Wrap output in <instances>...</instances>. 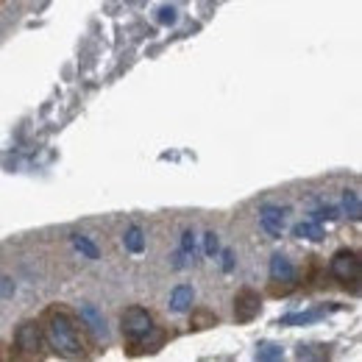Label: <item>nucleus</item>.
I'll use <instances>...</instances> for the list:
<instances>
[{"mask_svg":"<svg viewBox=\"0 0 362 362\" xmlns=\"http://www.w3.org/2000/svg\"><path fill=\"white\" fill-rule=\"evenodd\" d=\"M40 326L45 332L47 349L50 354L62 357V360H90L95 357V337L87 329V323L81 320L78 313H73L64 304H50Z\"/></svg>","mask_w":362,"mask_h":362,"instance_id":"obj_1","label":"nucleus"},{"mask_svg":"<svg viewBox=\"0 0 362 362\" xmlns=\"http://www.w3.org/2000/svg\"><path fill=\"white\" fill-rule=\"evenodd\" d=\"M50 354L45 340V332L40 320H23L14 329V343H11V357L14 360H45Z\"/></svg>","mask_w":362,"mask_h":362,"instance_id":"obj_2","label":"nucleus"},{"mask_svg":"<svg viewBox=\"0 0 362 362\" xmlns=\"http://www.w3.org/2000/svg\"><path fill=\"white\" fill-rule=\"evenodd\" d=\"M329 273L334 276V281H340L343 290H349L351 296H357V293H360V281H362L360 251H354V248H337V251L332 254Z\"/></svg>","mask_w":362,"mask_h":362,"instance_id":"obj_3","label":"nucleus"},{"mask_svg":"<svg viewBox=\"0 0 362 362\" xmlns=\"http://www.w3.org/2000/svg\"><path fill=\"white\" fill-rule=\"evenodd\" d=\"M156 326V320L151 315V310H145V307H129V310H123V315H120V332H123V337H126V343H134L139 340L142 334H148L151 329Z\"/></svg>","mask_w":362,"mask_h":362,"instance_id":"obj_4","label":"nucleus"},{"mask_svg":"<svg viewBox=\"0 0 362 362\" xmlns=\"http://www.w3.org/2000/svg\"><path fill=\"white\" fill-rule=\"evenodd\" d=\"M262 313V296L254 287H243L234 296V320L237 323H251Z\"/></svg>","mask_w":362,"mask_h":362,"instance_id":"obj_5","label":"nucleus"},{"mask_svg":"<svg viewBox=\"0 0 362 362\" xmlns=\"http://www.w3.org/2000/svg\"><path fill=\"white\" fill-rule=\"evenodd\" d=\"M170 340V332L162 326H153L148 334H142L134 343H126V354L129 357H142V354H153L159 349H165V343Z\"/></svg>","mask_w":362,"mask_h":362,"instance_id":"obj_6","label":"nucleus"},{"mask_svg":"<svg viewBox=\"0 0 362 362\" xmlns=\"http://www.w3.org/2000/svg\"><path fill=\"white\" fill-rule=\"evenodd\" d=\"M284 221H287V215H284L281 206H273V204L259 206V223H262V228L271 234L273 240H279L284 234Z\"/></svg>","mask_w":362,"mask_h":362,"instance_id":"obj_7","label":"nucleus"},{"mask_svg":"<svg viewBox=\"0 0 362 362\" xmlns=\"http://www.w3.org/2000/svg\"><path fill=\"white\" fill-rule=\"evenodd\" d=\"M271 281H296V284H298V268H296L284 254H273L271 257Z\"/></svg>","mask_w":362,"mask_h":362,"instance_id":"obj_8","label":"nucleus"},{"mask_svg":"<svg viewBox=\"0 0 362 362\" xmlns=\"http://www.w3.org/2000/svg\"><path fill=\"white\" fill-rule=\"evenodd\" d=\"M192 301H195L192 284H179V287H173V293H170V313H176V315L189 313V310H192Z\"/></svg>","mask_w":362,"mask_h":362,"instance_id":"obj_9","label":"nucleus"},{"mask_svg":"<svg viewBox=\"0 0 362 362\" xmlns=\"http://www.w3.org/2000/svg\"><path fill=\"white\" fill-rule=\"evenodd\" d=\"M298 279H301L298 287H307V290L317 287L323 281V265H320V259L317 257H307V265H304V271H301Z\"/></svg>","mask_w":362,"mask_h":362,"instance_id":"obj_10","label":"nucleus"},{"mask_svg":"<svg viewBox=\"0 0 362 362\" xmlns=\"http://www.w3.org/2000/svg\"><path fill=\"white\" fill-rule=\"evenodd\" d=\"M221 323V317L215 315L209 307H195L192 313H189V329L192 332H204V329H212V326H218Z\"/></svg>","mask_w":362,"mask_h":362,"instance_id":"obj_11","label":"nucleus"},{"mask_svg":"<svg viewBox=\"0 0 362 362\" xmlns=\"http://www.w3.org/2000/svg\"><path fill=\"white\" fill-rule=\"evenodd\" d=\"M78 315H81V320L87 323V329H90L92 334H103V337H106V320H103V315H100L92 304H84Z\"/></svg>","mask_w":362,"mask_h":362,"instance_id":"obj_12","label":"nucleus"},{"mask_svg":"<svg viewBox=\"0 0 362 362\" xmlns=\"http://www.w3.org/2000/svg\"><path fill=\"white\" fill-rule=\"evenodd\" d=\"M343 209L351 221H360L362 218V209H360V192L357 189H346L343 192Z\"/></svg>","mask_w":362,"mask_h":362,"instance_id":"obj_13","label":"nucleus"},{"mask_svg":"<svg viewBox=\"0 0 362 362\" xmlns=\"http://www.w3.org/2000/svg\"><path fill=\"white\" fill-rule=\"evenodd\" d=\"M293 234L296 237H301V240H323V228L317 221H304V223H298V226L293 228Z\"/></svg>","mask_w":362,"mask_h":362,"instance_id":"obj_14","label":"nucleus"},{"mask_svg":"<svg viewBox=\"0 0 362 362\" xmlns=\"http://www.w3.org/2000/svg\"><path fill=\"white\" fill-rule=\"evenodd\" d=\"M123 245H126L132 254H142V251H145V237H142V231L136 226H132L123 234Z\"/></svg>","mask_w":362,"mask_h":362,"instance_id":"obj_15","label":"nucleus"},{"mask_svg":"<svg viewBox=\"0 0 362 362\" xmlns=\"http://www.w3.org/2000/svg\"><path fill=\"white\" fill-rule=\"evenodd\" d=\"M73 245L87 257V259H98L100 257V251H98V245L92 243L90 237H84V234H73Z\"/></svg>","mask_w":362,"mask_h":362,"instance_id":"obj_16","label":"nucleus"},{"mask_svg":"<svg viewBox=\"0 0 362 362\" xmlns=\"http://www.w3.org/2000/svg\"><path fill=\"white\" fill-rule=\"evenodd\" d=\"M296 290H298L296 281H271V287H268V293H271L273 298H287V296H293Z\"/></svg>","mask_w":362,"mask_h":362,"instance_id":"obj_17","label":"nucleus"},{"mask_svg":"<svg viewBox=\"0 0 362 362\" xmlns=\"http://www.w3.org/2000/svg\"><path fill=\"white\" fill-rule=\"evenodd\" d=\"M181 254L189 259V262H195V254H198V248H195V234L192 231H184L181 234Z\"/></svg>","mask_w":362,"mask_h":362,"instance_id":"obj_18","label":"nucleus"},{"mask_svg":"<svg viewBox=\"0 0 362 362\" xmlns=\"http://www.w3.org/2000/svg\"><path fill=\"white\" fill-rule=\"evenodd\" d=\"M218 251H221L218 234H215V231H206V234H204V254H206L209 259H215V257H218Z\"/></svg>","mask_w":362,"mask_h":362,"instance_id":"obj_19","label":"nucleus"},{"mask_svg":"<svg viewBox=\"0 0 362 362\" xmlns=\"http://www.w3.org/2000/svg\"><path fill=\"white\" fill-rule=\"evenodd\" d=\"M313 320H320V313H298V315H287L281 323L293 326V323H313Z\"/></svg>","mask_w":362,"mask_h":362,"instance_id":"obj_20","label":"nucleus"},{"mask_svg":"<svg viewBox=\"0 0 362 362\" xmlns=\"http://www.w3.org/2000/svg\"><path fill=\"white\" fill-rule=\"evenodd\" d=\"M279 357H281V349H279V346H271V343L259 346V351H257V360H279Z\"/></svg>","mask_w":362,"mask_h":362,"instance_id":"obj_21","label":"nucleus"},{"mask_svg":"<svg viewBox=\"0 0 362 362\" xmlns=\"http://www.w3.org/2000/svg\"><path fill=\"white\" fill-rule=\"evenodd\" d=\"M337 218H340V212L334 206H320L315 215H313V221H317V223L320 221H337Z\"/></svg>","mask_w":362,"mask_h":362,"instance_id":"obj_22","label":"nucleus"},{"mask_svg":"<svg viewBox=\"0 0 362 362\" xmlns=\"http://www.w3.org/2000/svg\"><path fill=\"white\" fill-rule=\"evenodd\" d=\"M11 296H14V281L6 279V276H0V301H6Z\"/></svg>","mask_w":362,"mask_h":362,"instance_id":"obj_23","label":"nucleus"},{"mask_svg":"<svg viewBox=\"0 0 362 362\" xmlns=\"http://www.w3.org/2000/svg\"><path fill=\"white\" fill-rule=\"evenodd\" d=\"M223 271H226V273L234 271V251H231V248H226V251H223Z\"/></svg>","mask_w":362,"mask_h":362,"instance_id":"obj_24","label":"nucleus"},{"mask_svg":"<svg viewBox=\"0 0 362 362\" xmlns=\"http://www.w3.org/2000/svg\"><path fill=\"white\" fill-rule=\"evenodd\" d=\"M159 20H162V23H173V20H176V11H173V8H162V11H159Z\"/></svg>","mask_w":362,"mask_h":362,"instance_id":"obj_25","label":"nucleus"},{"mask_svg":"<svg viewBox=\"0 0 362 362\" xmlns=\"http://www.w3.org/2000/svg\"><path fill=\"white\" fill-rule=\"evenodd\" d=\"M3 349H6V346L0 343V360H14V357H11V351H3Z\"/></svg>","mask_w":362,"mask_h":362,"instance_id":"obj_26","label":"nucleus"}]
</instances>
